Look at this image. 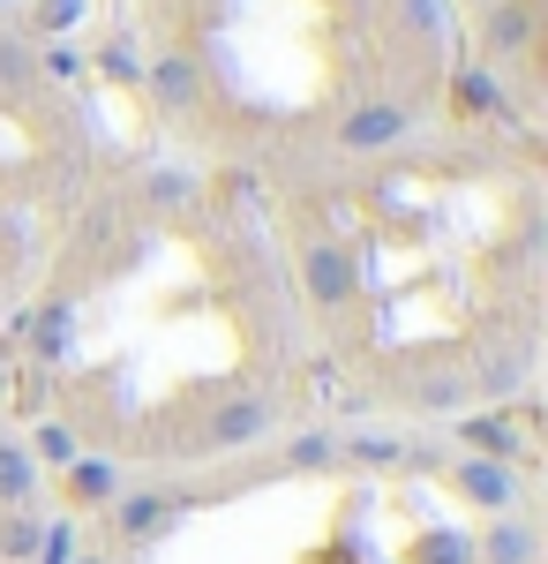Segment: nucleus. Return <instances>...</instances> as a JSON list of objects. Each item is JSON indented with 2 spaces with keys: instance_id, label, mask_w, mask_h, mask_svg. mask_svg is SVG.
Masks as SVG:
<instances>
[{
  "instance_id": "1",
  "label": "nucleus",
  "mask_w": 548,
  "mask_h": 564,
  "mask_svg": "<svg viewBox=\"0 0 548 564\" xmlns=\"http://www.w3.org/2000/svg\"><path fill=\"white\" fill-rule=\"evenodd\" d=\"M271 422H278V414H271L263 391H233V399H218V406H211V422H204L196 444H204V452H249V444L271 436Z\"/></svg>"
},
{
  "instance_id": "2",
  "label": "nucleus",
  "mask_w": 548,
  "mask_h": 564,
  "mask_svg": "<svg viewBox=\"0 0 548 564\" xmlns=\"http://www.w3.org/2000/svg\"><path fill=\"white\" fill-rule=\"evenodd\" d=\"M406 129H414L406 98H361V106L338 113V151H391Z\"/></svg>"
},
{
  "instance_id": "3",
  "label": "nucleus",
  "mask_w": 548,
  "mask_h": 564,
  "mask_svg": "<svg viewBox=\"0 0 548 564\" xmlns=\"http://www.w3.org/2000/svg\"><path fill=\"white\" fill-rule=\"evenodd\" d=\"M451 489H459L473 512H489V520H504V512H518V467L511 459H459L451 467Z\"/></svg>"
},
{
  "instance_id": "4",
  "label": "nucleus",
  "mask_w": 548,
  "mask_h": 564,
  "mask_svg": "<svg viewBox=\"0 0 548 564\" xmlns=\"http://www.w3.org/2000/svg\"><path fill=\"white\" fill-rule=\"evenodd\" d=\"M300 286H308L316 308H346L353 286H361V271H353V257H346L338 241H308V249H300Z\"/></svg>"
},
{
  "instance_id": "5",
  "label": "nucleus",
  "mask_w": 548,
  "mask_h": 564,
  "mask_svg": "<svg viewBox=\"0 0 548 564\" xmlns=\"http://www.w3.org/2000/svg\"><path fill=\"white\" fill-rule=\"evenodd\" d=\"M534 31H541L534 0H496V8L481 15V45H489V61H518V53H534Z\"/></svg>"
},
{
  "instance_id": "6",
  "label": "nucleus",
  "mask_w": 548,
  "mask_h": 564,
  "mask_svg": "<svg viewBox=\"0 0 548 564\" xmlns=\"http://www.w3.org/2000/svg\"><path fill=\"white\" fill-rule=\"evenodd\" d=\"M473 564H541V527L518 512L489 520V534H473Z\"/></svg>"
},
{
  "instance_id": "7",
  "label": "nucleus",
  "mask_w": 548,
  "mask_h": 564,
  "mask_svg": "<svg viewBox=\"0 0 548 564\" xmlns=\"http://www.w3.org/2000/svg\"><path fill=\"white\" fill-rule=\"evenodd\" d=\"M180 505H188V497H173V489H135V497L113 505V527H121L128 542H151V534H166V527H173Z\"/></svg>"
},
{
  "instance_id": "8",
  "label": "nucleus",
  "mask_w": 548,
  "mask_h": 564,
  "mask_svg": "<svg viewBox=\"0 0 548 564\" xmlns=\"http://www.w3.org/2000/svg\"><path fill=\"white\" fill-rule=\"evenodd\" d=\"M143 84H151V98H158L166 113H188V106H196V90H204V76H196V61H188V53H158Z\"/></svg>"
},
{
  "instance_id": "9",
  "label": "nucleus",
  "mask_w": 548,
  "mask_h": 564,
  "mask_svg": "<svg viewBox=\"0 0 548 564\" xmlns=\"http://www.w3.org/2000/svg\"><path fill=\"white\" fill-rule=\"evenodd\" d=\"M31 497H39V459H31V444L0 436V505L15 512V505H31Z\"/></svg>"
},
{
  "instance_id": "10",
  "label": "nucleus",
  "mask_w": 548,
  "mask_h": 564,
  "mask_svg": "<svg viewBox=\"0 0 548 564\" xmlns=\"http://www.w3.org/2000/svg\"><path fill=\"white\" fill-rule=\"evenodd\" d=\"M113 497H121L113 459H68V505H113Z\"/></svg>"
},
{
  "instance_id": "11",
  "label": "nucleus",
  "mask_w": 548,
  "mask_h": 564,
  "mask_svg": "<svg viewBox=\"0 0 548 564\" xmlns=\"http://www.w3.org/2000/svg\"><path fill=\"white\" fill-rule=\"evenodd\" d=\"M465 459H518V436L504 414H465Z\"/></svg>"
},
{
  "instance_id": "12",
  "label": "nucleus",
  "mask_w": 548,
  "mask_h": 564,
  "mask_svg": "<svg viewBox=\"0 0 548 564\" xmlns=\"http://www.w3.org/2000/svg\"><path fill=\"white\" fill-rule=\"evenodd\" d=\"M406 564H473V534H459V527H428L421 542L406 550Z\"/></svg>"
},
{
  "instance_id": "13",
  "label": "nucleus",
  "mask_w": 548,
  "mask_h": 564,
  "mask_svg": "<svg viewBox=\"0 0 548 564\" xmlns=\"http://www.w3.org/2000/svg\"><path fill=\"white\" fill-rule=\"evenodd\" d=\"M451 90H459V106H465V113H496V106H504V84H496L489 68H465V76H459Z\"/></svg>"
},
{
  "instance_id": "14",
  "label": "nucleus",
  "mask_w": 548,
  "mask_h": 564,
  "mask_svg": "<svg viewBox=\"0 0 548 564\" xmlns=\"http://www.w3.org/2000/svg\"><path fill=\"white\" fill-rule=\"evenodd\" d=\"M39 534H45V520L31 505H15V520L0 527V550H8V557H39Z\"/></svg>"
},
{
  "instance_id": "15",
  "label": "nucleus",
  "mask_w": 548,
  "mask_h": 564,
  "mask_svg": "<svg viewBox=\"0 0 548 564\" xmlns=\"http://www.w3.org/2000/svg\"><path fill=\"white\" fill-rule=\"evenodd\" d=\"M31 459H53V467L84 459V452H76V430H68V422H45V430L31 436Z\"/></svg>"
},
{
  "instance_id": "16",
  "label": "nucleus",
  "mask_w": 548,
  "mask_h": 564,
  "mask_svg": "<svg viewBox=\"0 0 548 564\" xmlns=\"http://www.w3.org/2000/svg\"><path fill=\"white\" fill-rule=\"evenodd\" d=\"M518 377H526V354H496V361H481V391H489V399L518 391Z\"/></svg>"
},
{
  "instance_id": "17",
  "label": "nucleus",
  "mask_w": 548,
  "mask_h": 564,
  "mask_svg": "<svg viewBox=\"0 0 548 564\" xmlns=\"http://www.w3.org/2000/svg\"><path fill=\"white\" fill-rule=\"evenodd\" d=\"M39 564H76V520H45V534H39Z\"/></svg>"
},
{
  "instance_id": "18",
  "label": "nucleus",
  "mask_w": 548,
  "mask_h": 564,
  "mask_svg": "<svg viewBox=\"0 0 548 564\" xmlns=\"http://www.w3.org/2000/svg\"><path fill=\"white\" fill-rule=\"evenodd\" d=\"M398 15H406V31H414V39H443V0H398Z\"/></svg>"
},
{
  "instance_id": "19",
  "label": "nucleus",
  "mask_w": 548,
  "mask_h": 564,
  "mask_svg": "<svg viewBox=\"0 0 548 564\" xmlns=\"http://www.w3.org/2000/svg\"><path fill=\"white\" fill-rule=\"evenodd\" d=\"M294 467H331L338 459V436L331 430H308V436H294V452H286Z\"/></svg>"
},
{
  "instance_id": "20",
  "label": "nucleus",
  "mask_w": 548,
  "mask_h": 564,
  "mask_svg": "<svg viewBox=\"0 0 548 564\" xmlns=\"http://www.w3.org/2000/svg\"><path fill=\"white\" fill-rule=\"evenodd\" d=\"M151 204H166V212L173 204H196V181L180 174V166H158V174H151Z\"/></svg>"
},
{
  "instance_id": "21",
  "label": "nucleus",
  "mask_w": 548,
  "mask_h": 564,
  "mask_svg": "<svg viewBox=\"0 0 548 564\" xmlns=\"http://www.w3.org/2000/svg\"><path fill=\"white\" fill-rule=\"evenodd\" d=\"M414 399H421L428 414H451V406H459V399H465V384H459V377H428V384L414 391Z\"/></svg>"
},
{
  "instance_id": "22",
  "label": "nucleus",
  "mask_w": 548,
  "mask_h": 564,
  "mask_svg": "<svg viewBox=\"0 0 548 564\" xmlns=\"http://www.w3.org/2000/svg\"><path fill=\"white\" fill-rule=\"evenodd\" d=\"M346 452H353V459H369V467H391V459H406V444H398V436H353Z\"/></svg>"
},
{
  "instance_id": "23",
  "label": "nucleus",
  "mask_w": 548,
  "mask_h": 564,
  "mask_svg": "<svg viewBox=\"0 0 548 564\" xmlns=\"http://www.w3.org/2000/svg\"><path fill=\"white\" fill-rule=\"evenodd\" d=\"M84 23V0H39V31H76Z\"/></svg>"
},
{
  "instance_id": "24",
  "label": "nucleus",
  "mask_w": 548,
  "mask_h": 564,
  "mask_svg": "<svg viewBox=\"0 0 548 564\" xmlns=\"http://www.w3.org/2000/svg\"><path fill=\"white\" fill-rule=\"evenodd\" d=\"M0 76H8V84H31V45L0 39Z\"/></svg>"
},
{
  "instance_id": "25",
  "label": "nucleus",
  "mask_w": 548,
  "mask_h": 564,
  "mask_svg": "<svg viewBox=\"0 0 548 564\" xmlns=\"http://www.w3.org/2000/svg\"><path fill=\"white\" fill-rule=\"evenodd\" d=\"M61 332H68V316H61V308H45V324H39V354H61V347H68Z\"/></svg>"
},
{
  "instance_id": "26",
  "label": "nucleus",
  "mask_w": 548,
  "mask_h": 564,
  "mask_svg": "<svg viewBox=\"0 0 548 564\" xmlns=\"http://www.w3.org/2000/svg\"><path fill=\"white\" fill-rule=\"evenodd\" d=\"M106 68H113V76H128V84H135V76H143V68H135V53H128V45H106Z\"/></svg>"
},
{
  "instance_id": "27",
  "label": "nucleus",
  "mask_w": 548,
  "mask_h": 564,
  "mask_svg": "<svg viewBox=\"0 0 548 564\" xmlns=\"http://www.w3.org/2000/svg\"><path fill=\"white\" fill-rule=\"evenodd\" d=\"M76 564H106V557H76Z\"/></svg>"
},
{
  "instance_id": "28",
  "label": "nucleus",
  "mask_w": 548,
  "mask_h": 564,
  "mask_svg": "<svg viewBox=\"0 0 548 564\" xmlns=\"http://www.w3.org/2000/svg\"><path fill=\"white\" fill-rule=\"evenodd\" d=\"M0 8H8V0H0Z\"/></svg>"
}]
</instances>
